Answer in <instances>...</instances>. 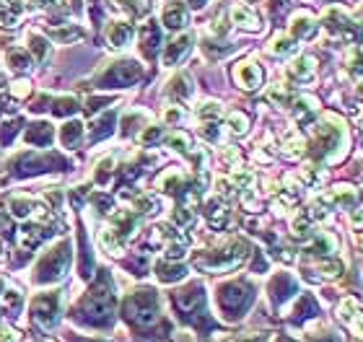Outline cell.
Returning <instances> with one entry per match:
<instances>
[{
    "instance_id": "cell-13",
    "label": "cell",
    "mask_w": 363,
    "mask_h": 342,
    "mask_svg": "<svg viewBox=\"0 0 363 342\" xmlns=\"http://www.w3.org/2000/svg\"><path fill=\"white\" fill-rule=\"evenodd\" d=\"M228 125H231V133H234V135H244V133H247V117L239 114V111H234V114L228 117Z\"/></svg>"
},
{
    "instance_id": "cell-11",
    "label": "cell",
    "mask_w": 363,
    "mask_h": 342,
    "mask_svg": "<svg viewBox=\"0 0 363 342\" xmlns=\"http://www.w3.org/2000/svg\"><path fill=\"white\" fill-rule=\"evenodd\" d=\"M197 114H200V120H218V117L223 114V109H221L218 102H202L200 106H197Z\"/></svg>"
},
{
    "instance_id": "cell-6",
    "label": "cell",
    "mask_w": 363,
    "mask_h": 342,
    "mask_svg": "<svg viewBox=\"0 0 363 342\" xmlns=\"http://www.w3.org/2000/svg\"><path fill=\"white\" fill-rule=\"evenodd\" d=\"M164 24L169 26V29H182L187 24V11L185 6H177V3H171L169 8L164 11Z\"/></svg>"
},
{
    "instance_id": "cell-1",
    "label": "cell",
    "mask_w": 363,
    "mask_h": 342,
    "mask_svg": "<svg viewBox=\"0 0 363 342\" xmlns=\"http://www.w3.org/2000/svg\"><path fill=\"white\" fill-rule=\"evenodd\" d=\"M57 309H60V301H57L55 293H39L32 301V311L37 322H42L44 326H52L57 319Z\"/></svg>"
},
{
    "instance_id": "cell-3",
    "label": "cell",
    "mask_w": 363,
    "mask_h": 342,
    "mask_svg": "<svg viewBox=\"0 0 363 342\" xmlns=\"http://www.w3.org/2000/svg\"><path fill=\"white\" fill-rule=\"evenodd\" d=\"M236 80L244 88H257L259 80H262V73H259V68L254 63H242L236 68Z\"/></svg>"
},
{
    "instance_id": "cell-15",
    "label": "cell",
    "mask_w": 363,
    "mask_h": 342,
    "mask_svg": "<svg viewBox=\"0 0 363 342\" xmlns=\"http://www.w3.org/2000/svg\"><path fill=\"white\" fill-rule=\"evenodd\" d=\"M21 340V334L16 329H11L6 322H0V342H18Z\"/></svg>"
},
{
    "instance_id": "cell-7",
    "label": "cell",
    "mask_w": 363,
    "mask_h": 342,
    "mask_svg": "<svg viewBox=\"0 0 363 342\" xmlns=\"http://www.w3.org/2000/svg\"><path fill=\"white\" fill-rule=\"evenodd\" d=\"M288 71H290V75H293V78L307 80V78H312V75H314V60L304 55V57H299V60H293Z\"/></svg>"
},
{
    "instance_id": "cell-2",
    "label": "cell",
    "mask_w": 363,
    "mask_h": 342,
    "mask_svg": "<svg viewBox=\"0 0 363 342\" xmlns=\"http://www.w3.org/2000/svg\"><path fill=\"white\" fill-rule=\"evenodd\" d=\"M21 13H24L21 0H0V26H3V29H13V26H18Z\"/></svg>"
},
{
    "instance_id": "cell-19",
    "label": "cell",
    "mask_w": 363,
    "mask_h": 342,
    "mask_svg": "<svg viewBox=\"0 0 363 342\" xmlns=\"http://www.w3.org/2000/svg\"><path fill=\"white\" fill-rule=\"evenodd\" d=\"M137 3H140V0H117V6H125V8H130V11H140L137 8Z\"/></svg>"
},
{
    "instance_id": "cell-5",
    "label": "cell",
    "mask_w": 363,
    "mask_h": 342,
    "mask_svg": "<svg viewBox=\"0 0 363 342\" xmlns=\"http://www.w3.org/2000/svg\"><path fill=\"white\" fill-rule=\"evenodd\" d=\"M11 210H13V215H16V218H21V221H24V218H29L34 210H44V207H42L34 197H24V195H21V197H16L13 202H11Z\"/></svg>"
},
{
    "instance_id": "cell-14",
    "label": "cell",
    "mask_w": 363,
    "mask_h": 342,
    "mask_svg": "<svg viewBox=\"0 0 363 342\" xmlns=\"http://www.w3.org/2000/svg\"><path fill=\"white\" fill-rule=\"evenodd\" d=\"M78 135H81V122H68V125L63 128V143L65 145H70Z\"/></svg>"
},
{
    "instance_id": "cell-17",
    "label": "cell",
    "mask_w": 363,
    "mask_h": 342,
    "mask_svg": "<svg viewBox=\"0 0 363 342\" xmlns=\"http://www.w3.org/2000/svg\"><path fill=\"white\" fill-rule=\"evenodd\" d=\"M169 145H174L177 151H187V148H190V140H187V135L177 133V135H171V138H169Z\"/></svg>"
},
{
    "instance_id": "cell-12",
    "label": "cell",
    "mask_w": 363,
    "mask_h": 342,
    "mask_svg": "<svg viewBox=\"0 0 363 342\" xmlns=\"http://www.w3.org/2000/svg\"><path fill=\"white\" fill-rule=\"evenodd\" d=\"M3 303L8 306L11 317H18V311H21V293H16V291H6V295H3Z\"/></svg>"
},
{
    "instance_id": "cell-20",
    "label": "cell",
    "mask_w": 363,
    "mask_h": 342,
    "mask_svg": "<svg viewBox=\"0 0 363 342\" xmlns=\"http://www.w3.org/2000/svg\"><path fill=\"white\" fill-rule=\"evenodd\" d=\"M3 86H6V73L0 71V88H3Z\"/></svg>"
},
{
    "instance_id": "cell-10",
    "label": "cell",
    "mask_w": 363,
    "mask_h": 342,
    "mask_svg": "<svg viewBox=\"0 0 363 342\" xmlns=\"http://www.w3.org/2000/svg\"><path fill=\"white\" fill-rule=\"evenodd\" d=\"M312 32H314V21H312V16L301 13V16L293 18V34H296V37H312Z\"/></svg>"
},
{
    "instance_id": "cell-16",
    "label": "cell",
    "mask_w": 363,
    "mask_h": 342,
    "mask_svg": "<svg viewBox=\"0 0 363 342\" xmlns=\"http://www.w3.org/2000/svg\"><path fill=\"white\" fill-rule=\"evenodd\" d=\"M8 60L11 63H13V68H29V55H26L24 49H21V52H18V49H13V52H11L8 55Z\"/></svg>"
},
{
    "instance_id": "cell-4",
    "label": "cell",
    "mask_w": 363,
    "mask_h": 342,
    "mask_svg": "<svg viewBox=\"0 0 363 342\" xmlns=\"http://www.w3.org/2000/svg\"><path fill=\"white\" fill-rule=\"evenodd\" d=\"M231 18H234V24H239L242 29H259V18L250 6H234V8H231Z\"/></svg>"
},
{
    "instance_id": "cell-8",
    "label": "cell",
    "mask_w": 363,
    "mask_h": 342,
    "mask_svg": "<svg viewBox=\"0 0 363 342\" xmlns=\"http://www.w3.org/2000/svg\"><path fill=\"white\" fill-rule=\"evenodd\" d=\"M109 42H112L114 47H122V44H128V39L133 37V29L128 24H114L109 26V32H106Z\"/></svg>"
},
{
    "instance_id": "cell-18",
    "label": "cell",
    "mask_w": 363,
    "mask_h": 342,
    "mask_svg": "<svg viewBox=\"0 0 363 342\" xmlns=\"http://www.w3.org/2000/svg\"><path fill=\"white\" fill-rule=\"evenodd\" d=\"M11 91H13V96H26L29 91H32V88H29V80H16Z\"/></svg>"
},
{
    "instance_id": "cell-9",
    "label": "cell",
    "mask_w": 363,
    "mask_h": 342,
    "mask_svg": "<svg viewBox=\"0 0 363 342\" xmlns=\"http://www.w3.org/2000/svg\"><path fill=\"white\" fill-rule=\"evenodd\" d=\"M296 47H299V44L293 39H288V37H283V34L270 42V52H273V55H290V52H296Z\"/></svg>"
}]
</instances>
